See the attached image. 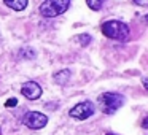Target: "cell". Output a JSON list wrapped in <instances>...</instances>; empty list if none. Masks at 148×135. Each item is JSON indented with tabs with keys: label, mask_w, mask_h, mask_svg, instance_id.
<instances>
[{
	"label": "cell",
	"mask_w": 148,
	"mask_h": 135,
	"mask_svg": "<svg viewBox=\"0 0 148 135\" xmlns=\"http://www.w3.org/2000/svg\"><path fill=\"white\" fill-rule=\"evenodd\" d=\"M70 76H72L70 70H61V72H58V73H54L53 80L56 81V84H59V86H64V84H67V81L70 80Z\"/></svg>",
	"instance_id": "ba28073f"
},
{
	"label": "cell",
	"mask_w": 148,
	"mask_h": 135,
	"mask_svg": "<svg viewBox=\"0 0 148 135\" xmlns=\"http://www.w3.org/2000/svg\"><path fill=\"white\" fill-rule=\"evenodd\" d=\"M100 30H102L103 35L112 38V40L123 42V40H126L129 37V26L126 22H123V21H118V19H112V21L103 22Z\"/></svg>",
	"instance_id": "6da1fadb"
},
{
	"label": "cell",
	"mask_w": 148,
	"mask_h": 135,
	"mask_svg": "<svg viewBox=\"0 0 148 135\" xmlns=\"http://www.w3.org/2000/svg\"><path fill=\"white\" fill-rule=\"evenodd\" d=\"M70 7V0H45L40 7V13L45 18H56L65 13Z\"/></svg>",
	"instance_id": "3957f363"
},
{
	"label": "cell",
	"mask_w": 148,
	"mask_h": 135,
	"mask_svg": "<svg viewBox=\"0 0 148 135\" xmlns=\"http://www.w3.org/2000/svg\"><path fill=\"white\" fill-rule=\"evenodd\" d=\"M19 56L23 59H34V57H35V52H34L32 49H29V48H23L19 51Z\"/></svg>",
	"instance_id": "8fae6325"
},
{
	"label": "cell",
	"mask_w": 148,
	"mask_h": 135,
	"mask_svg": "<svg viewBox=\"0 0 148 135\" xmlns=\"http://www.w3.org/2000/svg\"><path fill=\"white\" fill-rule=\"evenodd\" d=\"M42 86H40L38 83H35V81H27V83L23 84V87H21V94H23L24 97H27L29 100H37L40 95H42Z\"/></svg>",
	"instance_id": "8992f818"
},
{
	"label": "cell",
	"mask_w": 148,
	"mask_h": 135,
	"mask_svg": "<svg viewBox=\"0 0 148 135\" xmlns=\"http://www.w3.org/2000/svg\"><path fill=\"white\" fill-rule=\"evenodd\" d=\"M97 103L105 115H113L124 105V97L118 92H103L99 95Z\"/></svg>",
	"instance_id": "7a4b0ae2"
},
{
	"label": "cell",
	"mask_w": 148,
	"mask_h": 135,
	"mask_svg": "<svg viewBox=\"0 0 148 135\" xmlns=\"http://www.w3.org/2000/svg\"><path fill=\"white\" fill-rule=\"evenodd\" d=\"M94 111H96L94 103L89 102V100H86V102H81V103H78V105H75L73 108L69 111V115H70V118H73V119L84 121V119L91 118V116L94 115Z\"/></svg>",
	"instance_id": "5b68a950"
},
{
	"label": "cell",
	"mask_w": 148,
	"mask_h": 135,
	"mask_svg": "<svg viewBox=\"0 0 148 135\" xmlns=\"http://www.w3.org/2000/svg\"><path fill=\"white\" fill-rule=\"evenodd\" d=\"M143 19H145V22H148V14H147V16L143 18Z\"/></svg>",
	"instance_id": "2e32d148"
},
{
	"label": "cell",
	"mask_w": 148,
	"mask_h": 135,
	"mask_svg": "<svg viewBox=\"0 0 148 135\" xmlns=\"http://www.w3.org/2000/svg\"><path fill=\"white\" fill-rule=\"evenodd\" d=\"M77 40L80 42V45H81V46H88V45L91 43V40H92V38H91L89 33H81V35H78V37H77Z\"/></svg>",
	"instance_id": "30bf717a"
},
{
	"label": "cell",
	"mask_w": 148,
	"mask_h": 135,
	"mask_svg": "<svg viewBox=\"0 0 148 135\" xmlns=\"http://www.w3.org/2000/svg\"><path fill=\"white\" fill-rule=\"evenodd\" d=\"M142 127H143V129H148V116L143 119V121H142Z\"/></svg>",
	"instance_id": "5bb4252c"
},
{
	"label": "cell",
	"mask_w": 148,
	"mask_h": 135,
	"mask_svg": "<svg viewBox=\"0 0 148 135\" xmlns=\"http://www.w3.org/2000/svg\"><path fill=\"white\" fill-rule=\"evenodd\" d=\"M23 122H24V125H27L29 129L38 130V129H43L48 124V116L40 113V111H29V113L24 115Z\"/></svg>",
	"instance_id": "277c9868"
},
{
	"label": "cell",
	"mask_w": 148,
	"mask_h": 135,
	"mask_svg": "<svg viewBox=\"0 0 148 135\" xmlns=\"http://www.w3.org/2000/svg\"><path fill=\"white\" fill-rule=\"evenodd\" d=\"M86 3H88V7H89L91 10L99 11L100 8H102V5L105 3V0H86Z\"/></svg>",
	"instance_id": "9c48e42d"
},
{
	"label": "cell",
	"mask_w": 148,
	"mask_h": 135,
	"mask_svg": "<svg viewBox=\"0 0 148 135\" xmlns=\"http://www.w3.org/2000/svg\"><path fill=\"white\" fill-rule=\"evenodd\" d=\"M107 135H116V134H107Z\"/></svg>",
	"instance_id": "e0dca14e"
},
{
	"label": "cell",
	"mask_w": 148,
	"mask_h": 135,
	"mask_svg": "<svg viewBox=\"0 0 148 135\" xmlns=\"http://www.w3.org/2000/svg\"><path fill=\"white\" fill-rule=\"evenodd\" d=\"M142 83H143V87H145V91L148 92V78H143V80H142Z\"/></svg>",
	"instance_id": "9a60e30c"
},
{
	"label": "cell",
	"mask_w": 148,
	"mask_h": 135,
	"mask_svg": "<svg viewBox=\"0 0 148 135\" xmlns=\"http://www.w3.org/2000/svg\"><path fill=\"white\" fill-rule=\"evenodd\" d=\"M134 3L140 7H148V0H134Z\"/></svg>",
	"instance_id": "4fadbf2b"
},
{
	"label": "cell",
	"mask_w": 148,
	"mask_h": 135,
	"mask_svg": "<svg viewBox=\"0 0 148 135\" xmlns=\"http://www.w3.org/2000/svg\"><path fill=\"white\" fill-rule=\"evenodd\" d=\"M3 2L8 8H11L14 11H23L29 3V0H3Z\"/></svg>",
	"instance_id": "52a82bcc"
},
{
	"label": "cell",
	"mask_w": 148,
	"mask_h": 135,
	"mask_svg": "<svg viewBox=\"0 0 148 135\" xmlns=\"http://www.w3.org/2000/svg\"><path fill=\"white\" fill-rule=\"evenodd\" d=\"M14 105H18V99H10V100L5 102V106H8V108H11V106H14Z\"/></svg>",
	"instance_id": "7c38bea8"
}]
</instances>
